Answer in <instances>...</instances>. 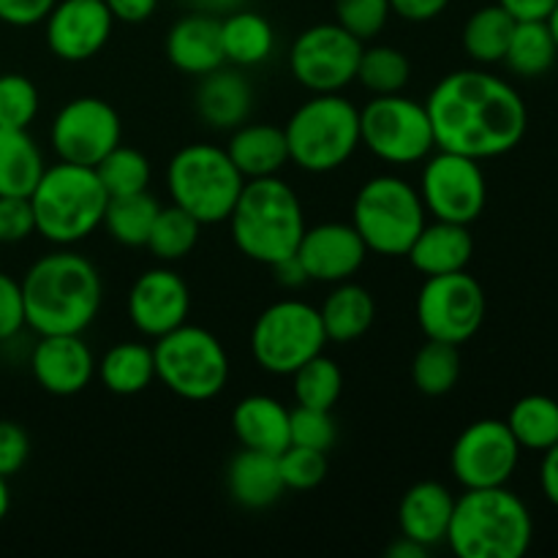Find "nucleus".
I'll return each mask as SVG.
<instances>
[{
	"label": "nucleus",
	"instance_id": "obj_1",
	"mask_svg": "<svg viewBox=\"0 0 558 558\" xmlns=\"http://www.w3.org/2000/svg\"><path fill=\"white\" fill-rule=\"evenodd\" d=\"M425 109L436 147L477 161L515 150L529 129V109L521 93L483 69L441 76L428 93Z\"/></svg>",
	"mask_w": 558,
	"mask_h": 558
},
{
	"label": "nucleus",
	"instance_id": "obj_2",
	"mask_svg": "<svg viewBox=\"0 0 558 558\" xmlns=\"http://www.w3.org/2000/svg\"><path fill=\"white\" fill-rule=\"evenodd\" d=\"M25 327L36 336H82L104 303V281L87 256L58 248L22 276Z\"/></svg>",
	"mask_w": 558,
	"mask_h": 558
},
{
	"label": "nucleus",
	"instance_id": "obj_3",
	"mask_svg": "<svg viewBox=\"0 0 558 558\" xmlns=\"http://www.w3.org/2000/svg\"><path fill=\"white\" fill-rule=\"evenodd\" d=\"M532 539V512L521 496L501 485L458 496L445 543L458 558H521Z\"/></svg>",
	"mask_w": 558,
	"mask_h": 558
},
{
	"label": "nucleus",
	"instance_id": "obj_4",
	"mask_svg": "<svg viewBox=\"0 0 558 558\" xmlns=\"http://www.w3.org/2000/svg\"><path fill=\"white\" fill-rule=\"evenodd\" d=\"M229 227L240 254L272 267L298 254L305 234L303 202L298 191L278 174L245 180L238 205L229 216Z\"/></svg>",
	"mask_w": 558,
	"mask_h": 558
},
{
	"label": "nucleus",
	"instance_id": "obj_5",
	"mask_svg": "<svg viewBox=\"0 0 558 558\" xmlns=\"http://www.w3.org/2000/svg\"><path fill=\"white\" fill-rule=\"evenodd\" d=\"M27 199L36 216V234L58 248H71L98 232L109 205V194L96 167L69 161L44 169Z\"/></svg>",
	"mask_w": 558,
	"mask_h": 558
},
{
	"label": "nucleus",
	"instance_id": "obj_6",
	"mask_svg": "<svg viewBox=\"0 0 558 558\" xmlns=\"http://www.w3.org/2000/svg\"><path fill=\"white\" fill-rule=\"evenodd\" d=\"M289 161L303 172L341 169L360 147V109L341 93H314L283 125Z\"/></svg>",
	"mask_w": 558,
	"mask_h": 558
},
{
	"label": "nucleus",
	"instance_id": "obj_7",
	"mask_svg": "<svg viewBox=\"0 0 558 558\" xmlns=\"http://www.w3.org/2000/svg\"><path fill=\"white\" fill-rule=\"evenodd\" d=\"M243 185L245 178L232 163L227 147L210 142L180 147L167 167L172 205L194 216L202 227L229 221Z\"/></svg>",
	"mask_w": 558,
	"mask_h": 558
},
{
	"label": "nucleus",
	"instance_id": "obj_8",
	"mask_svg": "<svg viewBox=\"0 0 558 558\" xmlns=\"http://www.w3.org/2000/svg\"><path fill=\"white\" fill-rule=\"evenodd\" d=\"M428 221L420 191L398 174H376L360 185L352 205V227L368 254L407 256Z\"/></svg>",
	"mask_w": 558,
	"mask_h": 558
},
{
	"label": "nucleus",
	"instance_id": "obj_9",
	"mask_svg": "<svg viewBox=\"0 0 558 558\" xmlns=\"http://www.w3.org/2000/svg\"><path fill=\"white\" fill-rule=\"evenodd\" d=\"M156 379L191 403L213 401L229 385V354L218 336L196 325H180L178 330L156 338L153 343Z\"/></svg>",
	"mask_w": 558,
	"mask_h": 558
},
{
	"label": "nucleus",
	"instance_id": "obj_10",
	"mask_svg": "<svg viewBox=\"0 0 558 558\" xmlns=\"http://www.w3.org/2000/svg\"><path fill=\"white\" fill-rule=\"evenodd\" d=\"M327 332L322 314L303 300H281L259 314L251 330V354L272 376H292L325 352Z\"/></svg>",
	"mask_w": 558,
	"mask_h": 558
},
{
	"label": "nucleus",
	"instance_id": "obj_11",
	"mask_svg": "<svg viewBox=\"0 0 558 558\" xmlns=\"http://www.w3.org/2000/svg\"><path fill=\"white\" fill-rule=\"evenodd\" d=\"M360 145L392 167L423 163L436 150L428 109L403 93L374 96L360 109Z\"/></svg>",
	"mask_w": 558,
	"mask_h": 558
},
{
	"label": "nucleus",
	"instance_id": "obj_12",
	"mask_svg": "<svg viewBox=\"0 0 558 558\" xmlns=\"http://www.w3.org/2000/svg\"><path fill=\"white\" fill-rule=\"evenodd\" d=\"M485 292L466 270L430 276L417 294V325L430 341L463 347L485 322Z\"/></svg>",
	"mask_w": 558,
	"mask_h": 558
},
{
	"label": "nucleus",
	"instance_id": "obj_13",
	"mask_svg": "<svg viewBox=\"0 0 558 558\" xmlns=\"http://www.w3.org/2000/svg\"><path fill=\"white\" fill-rule=\"evenodd\" d=\"M420 199L436 221L474 223L488 202V180L477 158L436 147L423 161Z\"/></svg>",
	"mask_w": 558,
	"mask_h": 558
},
{
	"label": "nucleus",
	"instance_id": "obj_14",
	"mask_svg": "<svg viewBox=\"0 0 558 558\" xmlns=\"http://www.w3.org/2000/svg\"><path fill=\"white\" fill-rule=\"evenodd\" d=\"M365 44L338 22H319L294 38L289 71L311 93H343L357 80Z\"/></svg>",
	"mask_w": 558,
	"mask_h": 558
},
{
	"label": "nucleus",
	"instance_id": "obj_15",
	"mask_svg": "<svg viewBox=\"0 0 558 558\" xmlns=\"http://www.w3.org/2000/svg\"><path fill=\"white\" fill-rule=\"evenodd\" d=\"M123 142V120L118 109L98 96L71 98L58 109L49 125V145L58 161L98 167L104 156Z\"/></svg>",
	"mask_w": 558,
	"mask_h": 558
},
{
	"label": "nucleus",
	"instance_id": "obj_16",
	"mask_svg": "<svg viewBox=\"0 0 558 558\" xmlns=\"http://www.w3.org/2000/svg\"><path fill=\"white\" fill-rule=\"evenodd\" d=\"M521 445L505 420H477L466 425L450 452L452 477L463 490L501 488L521 463Z\"/></svg>",
	"mask_w": 558,
	"mask_h": 558
},
{
	"label": "nucleus",
	"instance_id": "obj_17",
	"mask_svg": "<svg viewBox=\"0 0 558 558\" xmlns=\"http://www.w3.org/2000/svg\"><path fill=\"white\" fill-rule=\"evenodd\" d=\"M114 16L104 0H58L44 20L49 52L63 63H85L107 47Z\"/></svg>",
	"mask_w": 558,
	"mask_h": 558
},
{
	"label": "nucleus",
	"instance_id": "obj_18",
	"mask_svg": "<svg viewBox=\"0 0 558 558\" xmlns=\"http://www.w3.org/2000/svg\"><path fill=\"white\" fill-rule=\"evenodd\" d=\"M191 289L169 265L150 267L129 292V319L145 338H161L189 322Z\"/></svg>",
	"mask_w": 558,
	"mask_h": 558
},
{
	"label": "nucleus",
	"instance_id": "obj_19",
	"mask_svg": "<svg viewBox=\"0 0 558 558\" xmlns=\"http://www.w3.org/2000/svg\"><path fill=\"white\" fill-rule=\"evenodd\" d=\"M363 238L352 223L327 221L316 227H305L303 240L298 245V259L303 265L308 281L316 283H341L352 281L365 265Z\"/></svg>",
	"mask_w": 558,
	"mask_h": 558
},
{
	"label": "nucleus",
	"instance_id": "obj_20",
	"mask_svg": "<svg viewBox=\"0 0 558 558\" xmlns=\"http://www.w3.org/2000/svg\"><path fill=\"white\" fill-rule=\"evenodd\" d=\"M31 374L44 392L76 396L96 376V357L82 336H38L31 352Z\"/></svg>",
	"mask_w": 558,
	"mask_h": 558
},
{
	"label": "nucleus",
	"instance_id": "obj_21",
	"mask_svg": "<svg viewBox=\"0 0 558 558\" xmlns=\"http://www.w3.org/2000/svg\"><path fill=\"white\" fill-rule=\"evenodd\" d=\"M167 58L189 76H205L227 63L221 44V16L196 11L174 22L167 33Z\"/></svg>",
	"mask_w": 558,
	"mask_h": 558
},
{
	"label": "nucleus",
	"instance_id": "obj_22",
	"mask_svg": "<svg viewBox=\"0 0 558 558\" xmlns=\"http://www.w3.org/2000/svg\"><path fill=\"white\" fill-rule=\"evenodd\" d=\"M196 112L210 129L218 131H234L238 125L248 123L251 112H254V87H251L248 76L238 65L227 69V63L199 76Z\"/></svg>",
	"mask_w": 558,
	"mask_h": 558
},
{
	"label": "nucleus",
	"instance_id": "obj_23",
	"mask_svg": "<svg viewBox=\"0 0 558 558\" xmlns=\"http://www.w3.org/2000/svg\"><path fill=\"white\" fill-rule=\"evenodd\" d=\"M456 496L450 488L434 480L412 485L398 505V529L401 537L414 539L425 548H436L447 539V529L452 521Z\"/></svg>",
	"mask_w": 558,
	"mask_h": 558
},
{
	"label": "nucleus",
	"instance_id": "obj_24",
	"mask_svg": "<svg viewBox=\"0 0 558 558\" xmlns=\"http://www.w3.org/2000/svg\"><path fill=\"white\" fill-rule=\"evenodd\" d=\"M409 262L425 278L466 270L474 256V238L466 223L425 221L409 248Z\"/></svg>",
	"mask_w": 558,
	"mask_h": 558
},
{
	"label": "nucleus",
	"instance_id": "obj_25",
	"mask_svg": "<svg viewBox=\"0 0 558 558\" xmlns=\"http://www.w3.org/2000/svg\"><path fill=\"white\" fill-rule=\"evenodd\" d=\"M289 417H292V412L278 398L248 396L234 407L232 430L245 450L281 456L292 445V439H289Z\"/></svg>",
	"mask_w": 558,
	"mask_h": 558
},
{
	"label": "nucleus",
	"instance_id": "obj_26",
	"mask_svg": "<svg viewBox=\"0 0 558 558\" xmlns=\"http://www.w3.org/2000/svg\"><path fill=\"white\" fill-rule=\"evenodd\" d=\"M227 153L245 180L276 178L289 163L287 134L270 123L238 125L229 136Z\"/></svg>",
	"mask_w": 558,
	"mask_h": 558
},
{
	"label": "nucleus",
	"instance_id": "obj_27",
	"mask_svg": "<svg viewBox=\"0 0 558 558\" xmlns=\"http://www.w3.org/2000/svg\"><path fill=\"white\" fill-rule=\"evenodd\" d=\"M227 490L245 510H267L276 505L287 490L278 456L243 447L227 466Z\"/></svg>",
	"mask_w": 558,
	"mask_h": 558
},
{
	"label": "nucleus",
	"instance_id": "obj_28",
	"mask_svg": "<svg viewBox=\"0 0 558 558\" xmlns=\"http://www.w3.org/2000/svg\"><path fill=\"white\" fill-rule=\"evenodd\" d=\"M319 314L327 332V341L352 343L360 341L374 327L376 303L365 287L352 281H341L327 294Z\"/></svg>",
	"mask_w": 558,
	"mask_h": 558
},
{
	"label": "nucleus",
	"instance_id": "obj_29",
	"mask_svg": "<svg viewBox=\"0 0 558 558\" xmlns=\"http://www.w3.org/2000/svg\"><path fill=\"white\" fill-rule=\"evenodd\" d=\"M221 44L227 63L238 69L262 65L276 49V31L262 14L251 9H238L221 16Z\"/></svg>",
	"mask_w": 558,
	"mask_h": 558
},
{
	"label": "nucleus",
	"instance_id": "obj_30",
	"mask_svg": "<svg viewBox=\"0 0 558 558\" xmlns=\"http://www.w3.org/2000/svg\"><path fill=\"white\" fill-rule=\"evenodd\" d=\"M47 161L27 129H0V196H31Z\"/></svg>",
	"mask_w": 558,
	"mask_h": 558
},
{
	"label": "nucleus",
	"instance_id": "obj_31",
	"mask_svg": "<svg viewBox=\"0 0 558 558\" xmlns=\"http://www.w3.org/2000/svg\"><path fill=\"white\" fill-rule=\"evenodd\" d=\"M96 374L114 396H140L156 381L153 347L140 341L114 343L96 363Z\"/></svg>",
	"mask_w": 558,
	"mask_h": 558
},
{
	"label": "nucleus",
	"instance_id": "obj_32",
	"mask_svg": "<svg viewBox=\"0 0 558 558\" xmlns=\"http://www.w3.org/2000/svg\"><path fill=\"white\" fill-rule=\"evenodd\" d=\"M505 423L521 450L545 452L558 441V401L539 392L523 396L521 401L512 403Z\"/></svg>",
	"mask_w": 558,
	"mask_h": 558
},
{
	"label": "nucleus",
	"instance_id": "obj_33",
	"mask_svg": "<svg viewBox=\"0 0 558 558\" xmlns=\"http://www.w3.org/2000/svg\"><path fill=\"white\" fill-rule=\"evenodd\" d=\"M512 31H515V20L499 3L483 5L463 25V49L474 63H501L510 47Z\"/></svg>",
	"mask_w": 558,
	"mask_h": 558
},
{
	"label": "nucleus",
	"instance_id": "obj_34",
	"mask_svg": "<svg viewBox=\"0 0 558 558\" xmlns=\"http://www.w3.org/2000/svg\"><path fill=\"white\" fill-rule=\"evenodd\" d=\"M158 210H161V205L147 191L129 196H109L101 227L107 229L114 243L125 245V248H142L150 238Z\"/></svg>",
	"mask_w": 558,
	"mask_h": 558
},
{
	"label": "nucleus",
	"instance_id": "obj_35",
	"mask_svg": "<svg viewBox=\"0 0 558 558\" xmlns=\"http://www.w3.org/2000/svg\"><path fill=\"white\" fill-rule=\"evenodd\" d=\"M558 58V47L550 36V27L545 20L515 22L510 47H507L505 63L518 76H543L554 69Z\"/></svg>",
	"mask_w": 558,
	"mask_h": 558
},
{
	"label": "nucleus",
	"instance_id": "obj_36",
	"mask_svg": "<svg viewBox=\"0 0 558 558\" xmlns=\"http://www.w3.org/2000/svg\"><path fill=\"white\" fill-rule=\"evenodd\" d=\"M202 223L194 216H189L185 210H180L178 205L161 207L156 216V223L150 229V238H147L145 248H150V254L156 256L163 265H172V262L185 259L191 251L199 243Z\"/></svg>",
	"mask_w": 558,
	"mask_h": 558
},
{
	"label": "nucleus",
	"instance_id": "obj_37",
	"mask_svg": "<svg viewBox=\"0 0 558 558\" xmlns=\"http://www.w3.org/2000/svg\"><path fill=\"white\" fill-rule=\"evenodd\" d=\"M412 379L423 396L439 398L456 390L461 379V352L458 347L445 341H425L420 352L414 354Z\"/></svg>",
	"mask_w": 558,
	"mask_h": 558
},
{
	"label": "nucleus",
	"instance_id": "obj_38",
	"mask_svg": "<svg viewBox=\"0 0 558 558\" xmlns=\"http://www.w3.org/2000/svg\"><path fill=\"white\" fill-rule=\"evenodd\" d=\"M292 392L298 407L330 412L343 392L341 368L325 352L316 354L314 360H308L303 368H298L292 374Z\"/></svg>",
	"mask_w": 558,
	"mask_h": 558
},
{
	"label": "nucleus",
	"instance_id": "obj_39",
	"mask_svg": "<svg viewBox=\"0 0 558 558\" xmlns=\"http://www.w3.org/2000/svg\"><path fill=\"white\" fill-rule=\"evenodd\" d=\"M412 80V63L396 47H365L357 65V80L371 96H390L403 93Z\"/></svg>",
	"mask_w": 558,
	"mask_h": 558
},
{
	"label": "nucleus",
	"instance_id": "obj_40",
	"mask_svg": "<svg viewBox=\"0 0 558 558\" xmlns=\"http://www.w3.org/2000/svg\"><path fill=\"white\" fill-rule=\"evenodd\" d=\"M96 172L109 196L142 194V191H147L153 178V167L145 153L123 145V142L109 156L101 158Z\"/></svg>",
	"mask_w": 558,
	"mask_h": 558
},
{
	"label": "nucleus",
	"instance_id": "obj_41",
	"mask_svg": "<svg viewBox=\"0 0 558 558\" xmlns=\"http://www.w3.org/2000/svg\"><path fill=\"white\" fill-rule=\"evenodd\" d=\"M41 96L25 74H0V129H31Z\"/></svg>",
	"mask_w": 558,
	"mask_h": 558
},
{
	"label": "nucleus",
	"instance_id": "obj_42",
	"mask_svg": "<svg viewBox=\"0 0 558 558\" xmlns=\"http://www.w3.org/2000/svg\"><path fill=\"white\" fill-rule=\"evenodd\" d=\"M390 14V0H336V22L363 44L385 31Z\"/></svg>",
	"mask_w": 558,
	"mask_h": 558
},
{
	"label": "nucleus",
	"instance_id": "obj_43",
	"mask_svg": "<svg viewBox=\"0 0 558 558\" xmlns=\"http://www.w3.org/2000/svg\"><path fill=\"white\" fill-rule=\"evenodd\" d=\"M278 469L287 490H314L327 477V458L319 450L289 445L278 456Z\"/></svg>",
	"mask_w": 558,
	"mask_h": 558
},
{
	"label": "nucleus",
	"instance_id": "obj_44",
	"mask_svg": "<svg viewBox=\"0 0 558 558\" xmlns=\"http://www.w3.org/2000/svg\"><path fill=\"white\" fill-rule=\"evenodd\" d=\"M336 434L338 430L330 412H322V409L298 407L289 417V439L298 447L327 452L336 445Z\"/></svg>",
	"mask_w": 558,
	"mask_h": 558
},
{
	"label": "nucleus",
	"instance_id": "obj_45",
	"mask_svg": "<svg viewBox=\"0 0 558 558\" xmlns=\"http://www.w3.org/2000/svg\"><path fill=\"white\" fill-rule=\"evenodd\" d=\"M36 234V216L27 196H0V243H25Z\"/></svg>",
	"mask_w": 558,
	"mask_h": 558
},
{
	"label": "nucleus",
	"instance_id": "obj_46",
	"mask_svg": "<svg viewBox=\"0 0 558 558\" xmlns=\"http://www.w3.org/2000/svg\"><path fill=\"white\" fill-rule=\"evenodd\" d=\"M25 330V303H22V283L14 276L0 270V343L11 341Z\"/></svg>",
	"mask_w": 558,
	"mask_h": 558
},
{
	"label": "nucleus",
	"instance_id": "obj_47",
	"mask_svg": "<svg viewBox=\"0 0 558 558\" xmlns=\"http://www.w3.org/2000/svg\"><path fill=\"white\" fill-rule=\"evenodd\" d=\"M31 456V439L20 423L0 420V477L11 480L22 472Z\"/></svg>",
	"mask_w": 558,
	"mask_h": 558
},
{
	"label": "nucleus",
	"instance_id": "obj_48",
	"mask_svg": "<svg viewBox=\"0 0 558 558\" xmlns=\"http://www.w3.org/2000/svg\"><path fill=\"white\" fill-rule=\"evenodd\" d=\"M58 0H0V22L11 27H33L47 20Z\"/></svg>",
	"mask_w": 558,
	"mask_h": 558
},
{
	"label": "nucleus",
	"instance_id": "obj_49",
	"mask_svg": "<svg viewBox=\"0 0 558 558\" xmlns=\"http://www.w3.org/2000/svg\"><path fill=\"white\" fill-rule=\"evenodd\" d=\"M452 0H390L392 14L407 22H430L447 11Z\"/></svg>",
	"mask_w": 558,
	"mask_h": 558
},
{
	"label": "nucleus",
	"instance_id": "obj_50",
	"mask_svg": "<svg viewBox=\"0 0 558 558\" xmlns=\"http://www.w3.org/2000/svg\"><path fill=\"white\" fill-rule=\"evenodd\" d=\"M104 3H107L114 22H125V25L147 22L158 9V0H104Z\"/></svg>",
	"mask_w": 558,
	"mask_h": 558
},
{
	"label": "nucleus",
	"instance_id": "obj_51",
	"mask_svg": "<svg viewBox=\"0 0 558 558\" xmlns=\"http://www.w3.org/2000/svg\"><path fill=\"white\" fill-rule=\"evenodd\" d=\"M507 14L515 22H529V20H548V14L554 11L558 0H496Z\"/></svg>",
	"mask_w": 558,
	"mask_h": 558
},
{
	"label": "nucleus",
	"instance_id": "obj_52",
	"mask_svg": "<svg viewBox=\"0 0 558 558\" xmlns=\"http://www.w3.org/2000/svg\"><path fill=\"white\" fill-rule=\"evenodd\" d=\"M539 488H543L545 499L558 510V441L543 452V463H539Z\"/></svg>",
	"mask_w": 558,
	"mask_h": 558
},
{
	"label": "nucleus",
	"instance_id": "obj_53",
	"mask_svg": "<svg viewBox=\"0 0 558 558\" xmlns=\"http://www.w3.org/2000/svg\"><path fill=\"white\" fill-rule=\"evenodd\" d=\"M272 272H276V281L281 283L283 289H298L303 287V283H308V276H305L298 254L287 256V259H281L278 265H272Z\"/></svg>",
	"mask_w": 558,
	"mask_h": 558
},
{
	"label": "nucleus",
	"instance_id": "obj_54",
	"mask_svg": "<svg viewBox=\"0 0 558 558\" xmlns=\"http://www.w3.org/2000/svg\"><path fill=\"white\" fill-rule=\"evenodd\" d=\"M425 554H428V548L420 543H414V539H409V537H398L396 543L387 548V556L390 558H423Z\"/></svg>",
	"mask_w": 558,
	"mask_h": 558
},
{
	"label": "nucleus",
	"instance_id": "obj_55",
	"mask_svg": "<svg viewBox=\"0 0 558 558\" xmlns=\"http://www.w3.org/2000/svg\"><path fill=\"white\" fill-rule=\"evenodd\" d=\"M194 5L199 11H207V14H216V16H227L232 11L243 9L245 0H194Z\"/></svg>",
	"mask_w": 558,
	"mask_h": 558
},
{
	"label": "nucleus",
	"instance_id": "obj_56",
	"mask_svg": "<svg viewBox=\"0 0 558 558\" xmlns=\"http://www.w3.org/2000/svg\"><path fill=\"white\" fill-rule=\"evenodd\" d=\"M9 507H11L9 480L0 477V523H3V521H5V515H9Z\"/></svg>",
	"mask_w": 558,
	"mask_h": 558
},
{
	"label": "nucleus",
	"instance_id": "obj_57",
	"mask_svg": "<svg viewBox=\"0 0 558 558\" xmlns=\"http://www.w3.org/2000/svg\"><path fill=\"white\" fill-rule=\"evenodd\" d=\"M548 27H550V36H554V41H556V47H558V3L554 5V11H550L548 14Z\"/></svg>",
	"mask_w": 558,
	"mask_h": 558
}]
</instances>
